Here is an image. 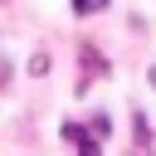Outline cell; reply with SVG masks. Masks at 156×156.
Returning a JSON list of instances; mask_svg holds the SVG:
<instances>
[{
    "mask_svg": "<svg viewBox=\"0 0 156 156\" xmlns=\"http://www.w3.org/2000/svg\"><path fill=\"white\" fill-rule=\"evenodd\" d=\"M63 141H73V146H78V156H102V151H98V141H93L78 122H63Z\"/></svg>",
    "mask_w": 156,
    "mask_h": 156,
    "instance_id": "1",
    "label": "cell"
},
{
    "mask_svg": "<svg viewBox=\"0 0 156 156\" xmlns=\"http://www.w3.org/2000/svg\"><path fill=\"white\" fill-rule=\"evenodd\" d=\"M107 10V0H73V15H98Z\"/></svg>",
    "mask_w": 156,
    "mask_h": 156,
    "instance_id": "2",
    "label": "cell"
},
{
    "mask_svg": "<svg viewBox=\"0 0 156 156\" xmlns=\"http://www.w3.org/2000/svg\"><path fill=\"white\" fill-rule=\"evenodd\" d=\"M107 132H112V122H107V117L98 112V117H93V136H107Z\"/></svg>",
    "mask_w": 156,
    "mask_h": 156,
    "instance_id": "3",
    "label": "cell"
},
{
    "mask_svg": "<svg viewBox=\"0 0 156 156\" xmlns=\"http://www.w3.org/2000/svg\"><path fill=\"white\" fill-rule=\"evenodd\" d=\"M151 88H156V68H151Z\"/></svg>",
    "mask_w": 156,
    "mask_h": 156,
    "instance_id": "4",
    "label": "cell"
}]
</instances>
